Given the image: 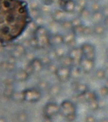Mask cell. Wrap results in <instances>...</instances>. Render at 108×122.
<instances>
[{
    "instance_id": "32",
    "label": "cell",
    "mask_w": 108,
    "mask_h": 122,
    "mask_svg": "<svg viewBox=\"0 0 108 122\" xmlns=\"http://www.w3.org/2000/svg\"><path fill=\"white\" fill-rule=\"evenodd\" d=\"M76 117H77V114H75L70 115V116H68L67 117H66L65 120L69 122H72L76 119Z\"/></svg>"
},
{
    "instance_id": "14",
    "label": "cell",
    "mask_w": 108,
    "mask_h": 122,
    "mask_svg": "<svg viewBox=\"0 0 108 122\" xmlns=\"http://www.w3.org/2000/svg\"><path fill=\"white\" fill-rule=\"evenodd\" d=\"M106 27H105V25L102 24H101V23L96 24L93 27L94 34H95L96 35H98V36L103 35L106 32Z\"/></svg>"
},
{
    "instance_id": "33",
    "label": "cell",
    "mask_w": 108,
    "mask_h": 122,
    "mask_svg": "<svg viewBox=\"0 0 108 122\" xmlns=\"http://www.w3.org/2000/svg\"><path fill=\"white\" fill-rule=\"evenodd\" d=\"M101 11L103 14L104 18L108 16V6H106V7H104L102 8Z\"/></svg>"
},
{
    "instance_id": "36",
    "label": "cell",
    "mask_w": 108,
    "mask_h": 122,
    "mask_svg": "<svg viewBox=\"0 0 108 122\" xmlns=\"http://www.w3.org/2000/svg\"><path fill=\"white\" fill-rule=\"evenodd\" d=\"M105 72H106V76H108V67H107V68L105 69Z\"/></svg>"
},
{
    "instance_id": "9",
    "label": "cell",
    "mask_w": 108,
    "mask_h": 122,
    "mask_svg": "<svg viewBox=\"0 0 108 122\" xmlns=\"http://www.w3.org/2000/svg\"><path fill=\"white\" fill-rule=\"evenodd\" d=\"M50 46H55V47L64 45L63 35L59 33L51 34L50 36Z\"/></svg>"
},
{
    "instance_id": "26",
    "label": "cell",
    "mask_w": 108,
    "mask_h": 122,
    "mask_svg": "<svg viewBox=\"0 0 108 122\" xmlns=\"http://www.w3.org/2000/svg\"><path fill=\"white\" fill-rule=\"evenodd\" d=\"M82 19L80 17H75L74 18H73L72 20H71V22H72V24L73 29L74 27H78V26H80V25H82Z\"/></svg>"
},
{
    "instance_id": "15",
    "label": "cell",
    "mask_w": 108,
    "mask_h": 122,
    "mask_svg": "<svg viewBox=\"0 0 108 122\" xmlns=\"http://www.w3.org/2000/svg\"><path fill=\"white\" fill-rule=\"evenodd\" d=\"M103 18H104V16H103V14H102L101 10L92 13L91 20L95 24L101 23V22L103 20Z\"/></svg>"
},
{
    "instance_id": "13",
    "label": "cell",
    "mask_w": 108,
    "mask_h": 122,
    "mask_svg": "<svg viewBox=\"0 0 108 122\" xmlns=\"http://www.w3.org/2000/svg\"><path fill=\"white\" fill-rule=\"evenodd\" d=\"M60 63L61 66L72 67L74 65V62L68 55H66L65 56L60 57Z\"/></svg>"
},
{
    "instance_id": "11",
    "label": "cell",
    "mask_w": 108,
    "mask_h": 122,
    "mask_svg": "<svg viewBox=\"0 0 108 122\" xmlns=\"http://www.w3.org/2000/svg\"><path fill=\"white\" fill-rule=\"evenodd\" d=\"M40 98H41V93L38 91H36V90L31 91L26 95V99L31 102L38 101V100L40 99Z\"/></svg>"
},
{
    "instance_id": "22",
    "label": "cell",
    "mask_w": 108,
    "mask_h": 122,
    "mask_svg": "<svg viewBox=\"0 0 108 122\" xmlns=\"http://www.w3.org/2000/svg\"><path fill=\"white\" fill-rule=\"evenodd\" d=\"M76 91L80 95H83L89 91L88 86L85 84H79L76 86Z\"/></svg>"
},
{
    "instance_id": "17",
    "label": "cell",
    "mask_w": 108,
    "mask_h": 122,
    "mask_svg": "<svg viewBox=\"0 0 108 122\" xmlns=\"http://www.w3.org/2000/svg\"><path fill=\"white\" fill-rule=\"evenodd\" d=\"M87 4V0H77L75 12H78L79 14H80L81 10H83V9L86 8Z\"/></svg>"
},
{
    "instance_id": "40",
    "label": "cell",
    "mask_w": 108,
    "mask_h": 122,
    "mask_svg": "<svg viewBox=\"0 0 108 122\" xmlns=\"http://www.w3.org/2000/svg\"></svg>"
},
{
    "instance_id": "16",
    "label": "cell",
    "mask_w": 108,
    "mask_h": 122,
    "mask_svg": "<svg viewBox=\"0 0 108 122\" xmlns=\"http://www.w3.org/2000/svg\"><path fill=\"white\" fill-rule=\"evenodd\" d=\"M81 95L83 97V99L86 101L87 102H89V101H91L93 100L97 99V95H96V94L94 92H90V91H87V92L85 93L83 95Z\"/></svg>"
},
{
    "instance_id": "21",
    "label": "cell",
    "mask_w": 108,
    "mask_h": 122,
    "mask_svg": "<svg viewBox=\"0 0 108 122\" xmlns=\"http://www.w3.org/2000/svg\"><path fill=\"white\" fill-rule=\"evenodd\" d=\"M60 25L65 30H66L68 31H70L73 30V26L72 22H71V20H64L63 22L60 23Z\"/></svg>"
},
{
    "instance_id": "4",
    "label": "cell",
    "mask_w": 108,
    "mask_h": 122,
    "mask_svg": "<svg viewBox=\"0 0 108 122\" xmlns=\"http://www.w3.org/2000/svg\"><path fill=\"white\" fill-rule=\"evenodd\" d=\"M71 70L72 67L61 66L59 67L55 72L58 80L61 82H66L71 77Z\"/></svg>"
},
{
    "instance_id": "38",
    "label": "cell",
    "mask_w": 108,
    "mask_h": 122,
    "mask_svg": "<svg viewBox=\"0 0 108 122\" xmlns=\"http://www.w3.org/2000/svg\"><path fill=\"white\" fill-rule=\"evenodd\" d=\"M107 52V55L108 56V49H107V52Z\"/></svg>"
},
{
    "instance_id": "19",
    "label": "cell",
    "mask_w": 108,
    "mask_h": 122,
    "mask_svg": "<svg viewBox=\"0 0 108 122\" xmlns=\"http://www.w3.org/2000/svg\"><path fill=\"white\" fill-rule=\"evenodd\" d=\"M61 91V87L59 85L55 84L51 86L50 89V95L52 97H56L60 93Z\"/></svg>"
},
{
    "instance_id": "18",
    "label": "cell",
    "mask_w": 108,
    "mask_h": 122,
    "mask_svg": "<svg viewBox=\"0 0 108 122\" xmlns=\"http://www.w3.org/2000/svg\"><path fill=\"white\" fill-rule=\"evenodd\" d=\"M92 13L89 9L86 7L83 9V10H81L80 13V17L82 19V20H89L91 19V16H92Z\"/></svg>"
},
{
    "instance_id": "12",
    "label": "cell",
    "mask_w": 108,
    "mask_h": 122,
    "mask_svg": "<svg viewBox=\"0 0 108 122\" xmlns=\"http://www.w3.org/2000/svg\"><path fill=\"white\" fill-rule=\"evenodd\" d=\"M75 35L74 32L72 31H68L66 34L63 35V40H64V44L66 45H68L71 44L72 42H74L75 39Z\"/></svg>"
},
{
    "instance_id": "20",
    "label": "cell",
    "mask_w": 108,
    "mask_h": 122,
    "mask_svg": "<svg viewBox=\"0 0 108 122\" xmlns=\"http://www.w3.org/2000/svg\"><path fill=\"white\" fill-rule=\"evenodd\" d=\"M63 45H61V46H57L55 47V54L57 55V56L59 57V58L63 56H66V48L64 47L63 46Z\"/></svg>"
},
{
    "instance_id": "31",
    "label": "cell",
    "mask_w": 108,
    "mask_h": 122,
    "mask_svg": "<svg viewBox=\"0 0 108 122\" xmlns=\"http://www.w3.org/2000/svg\"><path fill=\"white\" fill-rule=\"evenodd\" d=\"M58 67H57L55 64L52 63H50V64L49 65V69L50 71V72H54V73H55L56 71L57 70Z\"/></svg>"
},
{
    "instance_id": "6",
    "label": "cell",
    "mask_w": 108,
    "mask_h": 122,
    "mask_svg": "<svg viewBox=\"0 0 108 122\" xmlns=\"http://www.w3.org/2000/svg\"><path fill=\"white\" fill-rule=\"evenodd\" d=\"M79 65L80 66L81 71L86 73H89L93 70L94 67V61L87 59L83 57L81 60Z\"/></svg>"
},
{
    "instance_id": "28",
    "label": "cell",
    "mask_w": 108,
    "mask_h": 122,
    "mask_svg": "<svg viewBox=\"0 0 108 122\" xmlns=\"http://www.w3.org/2000/svg\"><path fill=\"white\" fill-rule=\"evenodd\" d=\"M93 32V28L89 27V26H85L84 31H83V35H90Z\"/></svg>"
},
{
    "instance_id": "29",
    "label": "cell",
    "mask_w": 108,
    "mask_h": 122,
    "mask_svg": "<svg viewBox=\"0 0 108 122\" xmlns=\"http://www.w3.org/2000/svg\"><path fill=\"white\" fill-rule=\"evenodd\" d=\"M85 122H96V117L93 115H88L85 117Z\"/></svg>"
},
{
    "instance_id": "7",
    "label": "cell",
    "mask_w": 108,
    "mask_h": 122,
    "mask_svg": "<svg viewBox=\"0 0 108 122\" xmlns=\"http://www.w3.org/2000/svg\"><path fill=\"white\" fill-rule=\"evenodd\" d=\"M68 55L72 59L74 63H77L78 65L80 64L81 60L83 57L82 51H81V49L80 47H74L71 48L70 50H69V52H68Z\"/></svg>"
},
{
    "instance_id": "35",
    "label": "cell",
    "mask_w": 108,
    "mask_h": 122,
    "mask_svg": "<svg viewBox=\"0 0 108 122\" xmlns=\"http://www.w3.org/2000/svg\"><path fill=\"white\" fill-rule=\"evenodd\" d=\"M100 122H108V118H107V117L103 118L100 121Z\"/></svg>"
},
{
    "instance_id": "34",
    "label": "cell",
    "mask_w": 108,
    "mask_h": 122,
    "mask_svg": "<svg viewBox=\"0 0 108 122\" xmlns=\"http://www.w3.org/2000/svg\"><path fill=\"white\" fill-rule=\"evenodd\" d=\"M103 25H105L106 29H108V16L103 18Z\"/></svg>"
},
{
    "instance_id": "39",
    "label": "cell",
    "mask_w": 108,
    "mask_h": 122,
    "mask_svg": "<svg viewBox=\"0 0 108 122\" xmlns=\"http://www.w3.org/2000/svg\"><path fill=\"white\" fill-rule=\"evenodd\" d=\"M92 1H98V0H92Z\"/></svg>"
},
{
    "instance_id": "24",
    "label": "cell",
    "mask_w": 108,
    "mask_h": 122,
    "mask_svg": "<svg viewBox=\"0 0 108 122\" xmlns=\"http://www.w3.org/2000/svg\"><path fill=\"white\" fill-rule=\"evenodd\" d=\"M90 9H91V11L93 13H95V12L100 11L102 7L98 1H94L90 5Z\"/></svg>"
},
{
    "instance_id": "25",
    "label": "cell",
    "mask_w": 108,
    "mask_h": 122,
    "mask_svg": "<svg viewBox=\"0 0 108 122\" xmlns=\"http://www.w3.org/2000/svg\"><path fill=\"white\" fill-rule=\"evenodd\" d=\"M96 77L99 80H102L104 78L106 77V72H105V70L103 69H99L96 71L95 73Z\"/></svg>"
},
{
    "instance_id": "30",
    "label": "cell",
    "mask_w": 108,
    "mask_h": 122,
    "mask_svg": "<svg viewBox=\"0 0 108 122\" xmlns=\"http://www.w3.org/2000/svg\"><path fill=\"white\" fill-rule=\"evenodd\" d=\"M100 94L102 96H106V95H108V87L106 86H103V87H102L100 90Z\"/></svg>"
},
{
    "instance_id": "23",
    "label": "cell",
    "mask_w": 108,
    "mask_h": 122,
    "mask_svg": "<svg viewBox=\"0 0 108 122\" xmlns=\"http://www.w3.org/2000/svg\"><path fill=\"white\" fill-rule=\"evenodd\" d=\"M88 104L89 108L93 111L98 109V108L100 107V103L98 102V99H94L91 101H89V102H88Z\"/></svg>"
},
{
    "instance_id": "3",
    "label": "cell",
    "mask_w": 108,
    "mask_h": 122,
    "mask_svg": "<svg viewBox=\"0 0 108 122\" xmlns=\"http://www.w3.org/2000/svg\"><path fill=\"white\" fill-rule=\"evenodd\" d=\"M59 113H60V105L56 102H48L44 107V114L46 118L52 119Z\"/></svg>"
},
{
    "instance_id": "10",
    "label": "cell",
    "mask_w": 108,
    "mask_h": 122,
    "mask_svg": "<svg viewBox=\"0 0 108 122\" xmlns=\"http://www.w3.org/2000/svg\"><path fill=\"white\" fill-rule=\"evenodd\" d=\"M66 13L63 9H57L55 10L52 14V18L53 21L57 22L58 23H61L66 19Z\"/></svg>"
},
{
    "instance_id": "5",
    "label": "cell",
    "mask_w": 108,
    "mask_h": 122,
    "mask_svg": "<svg viewBox=\"0 0 108 122\" xmlns=\"http://www.w3.org/2000/svg\"><path fill=\"white\" fill-rule=\"evenodd\" d=\"M81 49L82 51L83 56L87 59L90 60H95L96 50L94 46L92 44L85 42L81 46Z\"/></svg>"
},
{
    "instance_id": "27",
    "label": "cell",
    "mask_w": 108,
    "mask_h": 122,
    "mask_svg": "<svg viewBox=\"0 0 108 122\" xmlns=\"http://www.w3.org/2000/svg\"><path fill=\"white\" fill-rule=\"evenodd\" d=\"M85 26L83 24L80 25V26H78V27H74L73 29V31L74 32L75 35H83V31H84V28H85Z\"/></svg>"
},
{
    "instance_id": "37",
    "label": "cell",
    "mask_w": 108,
    "mask_h": 122,
    "mask_svg": "<svg viewBox=\"0 0 108 122\" xmlns=\"http://www.w3.org/2000/svg\"><path fill=\"white\" fill-rule=\"evenodd\" d=\"M67 1H69V0H59V2H66Z\"/></svg>"
},
{
    "instance_id": "1",
    "label": "cell",
    "mask_w": 108,
    "mask_h": 122,
    "mask_svg": "<svg viewBox=\"0 0 108 122\" xmlns=\"http://www.w3.org/2000/svg\"><path fill=\"white\" fill-rule=\"evenodd\" d=\"M29 12L23 0H0V43L13 42L29 23Z\"/></svg>"
},
{
    "instance_id": "8",
    "label": "cell",
    "mask_w": 108,
    "mask_h": 122,
    "mask_svg": "<svg viewBox=\"0 0 108 122\" xmlns=\"http://www.w3.org/2000/svg\"><path fill=\"white\" fill-rule=\"evenodd\" d=\"M61 9L65 10L66 13H72L75 12L76 2L74 0H69L66 2H59Z\"/></svg>"
},
{
    "instance_id": "2",
    "label": "cell",
    "mask_w": 108,
    "mask_h": 122,
    "mask_svg": "<svg viewBox=\"0 0 108 122\" xmlns=\"http://www.w3.org/2000/svg\"><path fill=\"white\" fill-rule=\"evenodd\" d=\"M60 113L65 117L76 114V107L74 103L69 100L63 101L60 105Z\"/></svg>"
}]
</instances>
